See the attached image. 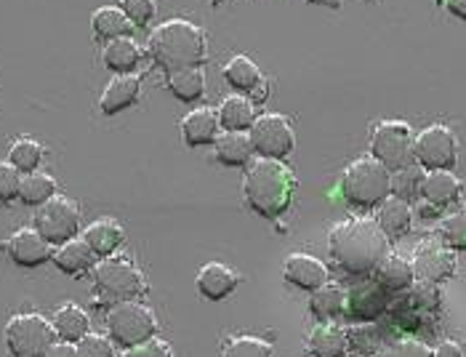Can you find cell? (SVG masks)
Wrapping results in <instances>:
<instances>
[{
    "label": "cell",
    "mask_w": 466,
    "mask_h": 357,
    "mask_svg": "<svg viewBox=\"0 0 466 357\" xmlns=\"http://www.w3.org/2000/svg\"><path fill=\"white\" fill-rule=\"evenodd\" d=\"M333 261L350 275H370L390 253V238L373 219H347L328 235Z\"/></svg>",
    "instance_id": "cell-1"
},
{
    "label": "cell",
    "mask_w": 466,
    "mask_h": 357,
    "mask_svg": "<svg viewBox=\"0 0 466 357\" xmlns=\"http://www.w3.org/2000/svg\"><path fill=\"white\" fill-rule=\"evenodd\" d=\"M296 192V177L283 160L256 158L243 174L246 206L261 219H280L288 214Z\"/></svg>",
    "instance_id": "cell-2"
},
{
    "label": "cell",
    "mask_w": 466,
    "mask_h": 357,
    "mask_svg": "<svg viewBox=\"0 0 466 357\" xmlns=\"http://www.w3.org/2000/svg\"><path fill=\"white\" fill-rule=\"evenodd\" d=\"M147 51L160 70L177 72L200 67L208 59V40L198 25L187 19H171L152 30Z\"/></svg>",
    "instance_id": "cell-3"
},
{
    "label": "cell",
    "mask_w": 466,
    "mask_h": 357,
    "mask_svg": "<svg viewBox=\"0 0 466 357\" xmlns=\"http://www.w3.org/2000/svg\"><path fill=\"white\" fill-rule=\"evenodd\" d=\"M390 195H392V171L376 158H358L344 168L341 198L352 209L358 211L379 209Z\"/></svg>",
    "instance_id": "cell-4"
},
{
    "label": "cell",
    "mask_w": 466,
    "mask_h": 357,
    "mask_svg": "<svg viewBox=\"0 0 466 357\" xmlns=\"http://www.w3.org/2000/svg\"><path fill=\"white\" fill-rule=\"evenodd\" d=\"M107 331L112 342H117L120 347L128 350V347H137L147 339H152L157 333V321L149 307L128 299V301H115L109 307Z\"/></svg>",
    "instance_id": "cell-5"
},
{
    "label": "cell",
    "mask_w": 466,
    "mask_h": 357,
    "mask_svg": "<svg viewBox=\"0 0 466 357\" xmlns=\"http://www.w3.org/2000/svg\"><path fill=\"white\" fill-rule=\"evenodd\" d=\"M94 286L102 299L115 301H128L137 299L147 291V280L137 270V264H131L128 259H115L105 256L96 267H94Z\"/></svg>",
    "instance_id": "cell-6"
},
{
    "label": "cell",
    "mask_w": 466,
    "mask_h": 357,
    "mask_svg": "<svg viewBox=\"0 0 466 357\" xmlns=\"http://www.w3.org/2000/svg\"><path fill=\"white\" fill-rule=\"evenodd\" d=\"M54 342H56L54 322L35 312L14 315L5 325V347L14 357H43Z\"/></svg>",
    "instance_id": "cell-7"
},
{
    "label": "cell",
    "mask_w": 466,
    "mask_h": 357,
    "mask_svg": "<svg viewBox=\"0 0 466 357\" xmlns=\"http://www.w3.org/2000/svg\"><path fill=\"white\" fill-rule=\"evenodd\" d=\"M370 158L397 171L413 163V131L402 120H381L370 134Z\"/></svg>",
    "instance_id": "cell-8"
},
{
    "label": "cell",
    "mask_w": 466,
    "mask_h": 357,
    "mask_svg": "<svg viewBox=\"0 0 466 357\" xmlns=\"http://www.w3.org/2000/svg\"><path fill=\"white\" fill-rule=\"evenodd\" d=\"M251 142L258 158H272V160H286L296 147V134L286 115L267 112L258 115L251 126Z\"/></svg>",
    "instance_id": "cell-9"
},
{
    "label": "cell",
    "mask_w": 466,
    "mask_h": 357,
    "mask_svg": "<svg viewBox=\"0 0 466 357\" xmlns=\"http://www.w3.org/2000/svg\"><path fill=\"white\" fill-rule=\"evenodd\" d=\"M35 230L48 240V243H67L80 230V209L70 198L54 195L43 206H37Z\"/></svg>",
    "instance_id": "cell-10"
},
{
    "label": "cell",
    "mask_w": 466,
    "mask_h": 357,
    "mask_svg": "<svg viewBox=\"0 0 466 357\" xmlns=\"http://www.w3.org/2000/svg\"><path fill=\"white\" fill-rule=\"evenodd\" d=\"M413 160L427 171H451L459 160V142L451 128L430 126L413 139Z\"/></svg>",
    "instance_id": "cell-11"
},
{
    "label": "cell",
    "mask_w": 466,
    "mask_h": 357,
    "mask_svg": "<svg viewBox=\"0 0 466 357\" xmlns=\"http://www.w3.org/2000/svg\"><path fill=\"white\" fill-rule=\"evenodd\" d=\"M413 275L416 280L424 283H445L453 278L456 272V250H451L445 243H434V240H424L416 253H413Z\"/></svg>",
    "instance_id": "cell-12"
},
{
    "label": "cell",
    "mask_w": 466,
    "mask_h": 357,
    "mask_svg": "<svg viewBox=\"0 0 466 357\" xmlns=\"http://www.w3.org/2000/svg\"><path fill=\"white\" fill-rule=\"evenodd\" d=\"M3 249H5V253L11 256V261H14V264L27 267V270L46 264V261L54 256L51 243H48L37 230H30V227H25V230L14 232V235L3 243Z\"/></svg>",
    "instance_id": "cell-13"
},
{
    "label": "cell",
    "mask_w": 466,
    "mask_h": 357,
    "mask_svg": "<svg viewBox=\"0 0 466 357\" xmlns=\"http://www.w3.org/2000/svg\"><path fill=\"white\" fill-rule=\"evenodd\" d=\"M283 278L301 291H315L328 283V267L309 253H290L283 264Z\"/></svg>",
    "instance_id": "cell-14"
},
{
    "label": "cell",
    "mask_w": 466,
    "mask_h": 357,
    "mask_svg": "<svg viewBox=\"0 0 466 357\" xmlns=\"http://www.w3.org/2000/svg\"><path fill=\"white\" fill-rule=\"evenodd\" d=\"M139 94H142V80L128 72V75H115L107 83L102 99H99V107L105 115H117L123 109L134 107L139 102Z\"/></svg>",
    "instance_id": "cell-15"
},
{
    "label": "cell",
    "mask_w": 466,
    "mask_h": 357,
    "mask_svg": "<svg viewBox=\"0 0 466 357\" xmlns=\"http://www.w3.org/2000/svg\"><path fill=\"white\" fill-rule=\"evenodd\" d=\"M238 283H240V275L221 261H211V264L200 267V272H198V291L208 301L227 299L238 288Z\"/></svg>",
    "instance_id": "cell-16"
},
{
    "label": "cell",
    "mask_w": 466,
    "mask_h": 357,
    "mask_svg": "<svg viewBox=\"0 0 466 357\" xmlns=\"http://www.w3.org/2000/svg\"><path fill=\"white\" fill-rule=\"evenodd\" d=\"M218 115L211 109L200 107L192 109L184 120H181V139L187 147H206L218 139Z\"/></svg>",
    "instance_id": "cell-17"
},
{
    "label": "cell",
    "mask_w": 466,
    "mask_h": 357,
    "mask_svg": "<svg viewBox=\"0 0 466 357\" xmlns=\"http://www.w3.org/2000/svg\"><path fill=\"white\" fill-rule=\"evenodd\" d=\"M214 147L218 163H224L229 168H246L256 152L248 131H227L216 139Z\"/></svg>",
    "instance_id": "cell-18"
},
{
    "label": "cell",
    "mask_w": 466,
    "mask_h": 357,
    "mask_svg": "<svg viewBox=\"0 0 466 357\" xmlns=\"http://www.w3.org/2000/svg\"><path fill=\"white\" fill-rule=\"evenodd\" d=\"M461 189H464L461 178L453 177L451 171H430L421 184V198L434 209H442L456 203L461 198Z\"/></svg>",
    "instance_id": "cell-19"
},
{
    "label": "cell",
    "mask_w": 466,
    "mask_h": 357,
    "mask_svg": "<svg viewBox=\"0 0 466 357\" xmlns=\"http://www.w3.org/2000/svg\"><path fill=\"white\" fill-rule=\"evenodd\" d=\"M347 350H350L347 331L333 322H320L307 339V352L312 357H344Z\"/></svg>",
    "instance_id": "cell-20"
},
{
    "label": "cell",
    "mask_w": 466,
    "mask_h": 357,
    "mask_svg": "<svg viewBox=\"0 0 466 357\" xmlns=\"http://www.w3.org/2000/svg\"><path fill=\"white\" fill-rule=\"evenodd\" d=\"M387 310V291L379 283H365L347 296V312L360 321H373Z\"/></svg>",
    "instance_id": "cell-21"
},
{
    "label": "cell",
    "mask_w": 466,
    "mask_h": 357,
    "mask_svg": "<svg viewBox=\"0 0 466 357\" xmlns=\"http://www.w3.org/2000/svg\"><path fill=\"white\" fill-rule=\"evenodd\" d=\"M54 264H56V270L59 272H65V275H83L86 270H91L94 267V261H96V253L94 249L86 243V240H67V243H62L59 249L54 250Z\"/></svg>",
    "instance_id": "cell-22"
},
{
    "label": "cell",
    "mask_w": 466,
    "mask_h": 357,
    "mask_svg": "<svg viewBox=\"0 0 466 357\" xmlns=\"http://www.w3.org/2000/svg\"><path fill=\"white\" fill-rule=\"evenodd\" d=\"M379 227L384 230V235L390 240L402 238L410 224H413V211H410V203L408 200H400L395 195H390L381 206H379V216H376Z\"/></svg>",
    "instance_id": "cell-23"
},
{
    "label": "cell",
    "mask_w": 466,
    "mask_h": 357,
    "mask_svg": "<svg viewBox=\"0 0 466 357\" xmlns=\"http://www.w3.org/2000/svg\"><path fill=\"white\" fill-rule=\"evenodd\" d=\"M102 59H105V67L115 72V75H128V72H134L139 67L142 51H139V46L134 43L131 36L115 37V40H109L107 46H105Z\"/></svg>",
    "instance_id": "cell-24"
},
{
    "label": "cell",
    "mask_w": 466,
    "mask_h": 357,
    "mask_svg": "<svg viewBox=\"0 0 466 357\" xmlns=\"http://www.w3.org/2000/svg\"><path fill=\"white\" fill-rule=\"evenodd\" d=\"M224 80L235 88V94H251L258 97V88L264 86V75L248 56H232L224 67Z\"/></svg>",
    "instance_id": "cell-25"
},
{
    "label": "cell",
    "mask_w": 466,
    "mask_h": 357,
    "mask_svg": "<svg viewBox=\"0 0 466 357\" xmlns=\"http://www.w3.org/2000/svg\"><path fill=\"white\" fill-rule=\"evenodd\" d=\"M253 120H256V107L243 94L227 97L218 107V126L224 131H251Z\"/></svg>",
    "instance_id": "cell-26"
},
{
    "label": "cell",
    "mask_w": 466,
    "mask_h": 357,
    "mask_svg": "<svg viewBox=\"0 0 466 357\" xmlns=\"http://www.w3.org/2000/svg\"><path fill=\"white\" fill-rule=\"evenodd\" d=\"M123 238H126L123 227L115 219H96L83 232V240L94 249L96 256H112L115 250L123 246Z\"/></svg>",
    "instance_id": "cell-27"
},
{
    "label": "cell",
    "mask_w": 466,
    "mask_h": 357,
    "mask_svg": "<svg viewBox=\"0 0 466 357\" xmlns=\"http://www.w3.org/2000/svg\"><path fill=\"white\" fill-rule=\"evenodd\" d=\"M376 283L384 288V291H405L416 283V275H413V264L400 259V256H384V261L379 264L376 270Z\"/></svg>",
    "instance_id": "cell-28"
},
{
    "label": "cell",
    "mask_w": 466,
    "mask_h": 357,
    "mask_svg": "<svg viewBox=\"0 0 466 357\" xmlns=\"http://www.w3.org/2000/svg\"><path fill=\"white\" fill-rule=\"evenodd\" d=\"M91 27H94V36L99 40H115V37H128L131 36V27L134 22L126 16L123 8H112V5H105L99 11H94L91 16Z\"/></svg>",
    "instance_id": "cell-29"
},
{
    "label": "cell",
    "mask_w": 466,
    "mask_h": 357,
    "mask_svg": "<svg viewBox=\"0 0 466 357\" xmlns=\"http://www.w3.org/2000/svg\"><path fill=\"white\" fill-rule=\"evenodd\" d=\"M309 312L318 318V321H333L339 318L341 312H347V293L333 283H325V286L315 288L312 296H309Z\"/></svg>",
    "instance_id": "cell-30"
},
{
    "label": "cell",
    "mask_w": 466,
    "mask_h": 357,
    "mask_svg": "<svg viewBox=\"0 0 466 357\" xmlns=\"http://www.w3.org/2000/svg\"><path fill=\"white\" fill-rule=\"evenodd\" d=\"M54 331H56V339L62 342H80L86 333H88V315L77 307V304H65L56 310L54 315Z\"/></svg>",
    "instance_id": "cell-31"
},
{
    "label": "cell",
    "mask_w": 466,
    "mask_h": 357,
    "mask_svg": "<svg viewBox=\"0 0 466 357\" xmlns=\"http://www.w3.org/2000/svg\"><path fill=\"white\" fill-rule=\"evenodd\" d=\"M168 88L181 102H198L206 94V75L200 67L168 72Z\"/></svg>",
    "instance_id": "cell-32"
},
{
    "label": "cell",
    "mask_w": 466,
    "mask_h": 357,
    "mask_svg": "<svg viewBox=\"0 0 466 357\" xmlns=\"http://www.w3.org/2000/svg\"><path fill=\"white\" fill-rule=\"evenodd\" d=\"M56 195V181L48 174L33 171L27 177H22V187H19V200L25 206H43L46 200H51Z\"/></svg>",
    "instance_id": "cell-33"
},
{
    "label": "cell",
    "mask_w": 466,
    "mask_h": 357,
    "mask_svg": "<svg viewBox=\"0 0 466 357\" xmlns=\"http://www.w3.org/2000/svg\"><path fill=\"white\" fill-rule=\"evenodd\" d=\"M424 171L419 163H408L402 168L392 171V195L400 200H416L421 195V184H424Z\"/></svg>",
    "instance_id": "cell-34"
},
{
    "label": "cell",
    "mask_w": 466,
    "mask_h": 357,
    "mask_svg": "<svg viewBox=\"0 0 466 357\" xmlns=\"http://www.w3.org/2000/svg\"><path fill=\"white\" fill-rule=\"evenodd\" d=\"M43 160V147L35 139H16L8 149V163L16 166L22 174H33Z\"/></svg>",
    "instance_id": "cell-35"
},
{
    "label": "cell",
    "mask_w": 466,
    "mask_h": 357,
    "mask_svg": "<svg viewBox=\"0 0 466 357\" xmlns=\"http://www.w3.org/2000/svg\"><path fill=\"white\" fill-rule=\"evenodd\" d=\"M440 240L451 250H466V209H459L440 221Z\"/></svg>",
    "instance_id": "cell-36"
},
{
    "label": "cell",
    "mask_w": 466,
    "mask_h": 357,
    "mask_svg": "<svg viewBox=\"0 0 466 357\" xmlns=\"http://www.w3.org/2000/svg\"><path fill=\"white\" fill-rule=\"evenodd\" d=\"M272 344L258 336H235L221 357H272Z\"/></svg>",
    "instance_id": "cell-37"
},
{
    "label": "cell",
    "mask_w": 466,
    "mask_h": 357,
    "mask_svg": "<svg viewBox=\"0 0 466 357\" xmlns=\"http://www.w3.org/2000/svg\"><path fill=\"white\" fill-rule=\"evenodd\" d=\"M347 339H350V347H355L358 352H376L381 347V333L373 322H362V325H355L347 331Z\"/></svg>",
    "instance_id": "cell-38"
},
{
    "label": "cell",
    "mask_w": 466,
    "mask_h": 357,
    "mask_svg": "<svg viewBox=\"0 0 466 357\" xmlns=\"http://www.w3.org/2000/svg\"><path fill=\"white\" fill-rule=\"evenodd\" d=\"M410 307L413 310H421V312H431V310H437L440 307V288L434 286V283H424V280H419V283H413L410 286Z\"/></svg>",
    "instance_id": "cell-39"
},
{
    "label": "cell",
    "mask_w": 466,
    "mask_h": 357,
    "mask_svg": "<svg viewBox=\"0 0 466 357\" xmlns=\"http://www.w3.org/2000/svg\"><path fill=\"white\" fill-rule=\"evenodd\" d=\"M77 355L80 357H115L112 339L102 336V333H86V336L77 342Z\"/></svg>",
    "instance_id": "cell-40"
},
{
    "label": "cell",
    "mask_w": 466,
    "mask_h": 357,
    "mask_svg": "<svg viewBox=\"0 0 466 357\" xmlns=\"http://www.w3.org/2000/svg\"><path fill=\"white\" fill-rule=\"evenodd\" d=\"M120 8L134 22V27H147L155 19V0H120Z\"/></svg>",
    "instance_id": "cell-41"
},
{
    "label": "cell",
    "mask_w": 466,
    "mask_h": 357,
    "mask_svg": "<svg viewBox=\"0 0 466 357\" xmlns=\"http://www.w3.org/2000/svg\"><path fill=\"white\" fill-rule=\"evenodd\" d=\"M19 187H22V171L11 163H0V200L8 203L19 198Z\"/></svg>",
    "instance_id": "cell-42"
},
{
    "label": "cell",
    "mask_w": 466,
    "mask_h": 357,
    "mask_svg": "<svg viewBox=\"0 0 466 357\" xmlns=\"http://www.w3.org/2000/svg\"><path fill=\"white\" fill-rule=\"evenodd\" d=\"M123 357H174V352H171L168 342L152 336V339H147V342L137 344V347H128L123 352Z\"/></svg>",
    "instance_id": "cell-43"
},
{
    "label": "cell",
    "mask_w": 466,
    "mask_h": 357,
    "mask_svg": "<svg viewBox=\"0 0 466 357\" xmlns=\"http://www.w3.org/2000/svg\"><path fill=\"white\" fill-rule=\"evenodd\" d=\"M384 357H431V350L421 342H413V339H405V342H395Z\"/></svg>",
    "instance_id": "cell-44"
},
{
    "label": "cell",
    "mask_w": 466,
    "mask_h": 357,
    "mask_svg": "<svg viewBox=\"0 0 466 357\" xmlns=\"http://www.w3.org/2000/svg\"><path fill=\"white\" fill-rule=\"evenodd\" d=\"M43 357H80V355H77V347H75L72 342H54V344L46 350V355Z\"/></svg>",
    "instance_id": "cell-45"
},
{
    "label": "cell",
    "mask_w": 466,
    "mask_h": 357,
    "mask_svg": "<svg viewBox=\"0 0 466 357\" xmlns=\"http://www.w3.org/2000/svg\"><path fill=\"white\" fill-rule=\"evenodd\" d=\"M431 357H464V352L456 342H442L437 350H431Z\"/></svg>",
    "instance_id": "cell-46"
},
{
    "label": "cell",
    "mask_w": 466,
    "mask_h": 357,
    "mask_svg": "<svg viewBox=\"0 0 466 357\" xmlns=\"http://www.w3.org/2000/svg\"><path fill=\"white\" fill-rule=\"evenodd\" d=\"M442 5L448 8V14H451V16H456V19L466 22V0H442Z\"/></svg>",
    "instance_id": "cell-47"
}]
</instances>
